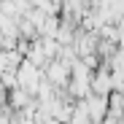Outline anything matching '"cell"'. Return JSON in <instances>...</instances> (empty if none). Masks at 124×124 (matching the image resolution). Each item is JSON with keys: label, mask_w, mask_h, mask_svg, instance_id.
Segmentation results:
<instances>
[{"label": "cell", "mask_w": 124, "mask_h": 124, "mask_svg": "<svg viewBox=\"0 0 124 124\" xmlns=\"http://www.w3.org/2000/svg\"><path fill=\"white\" fill-rule=\"evenodd\" d=\"M16 81H19V86L27 89L30 94H38L40 84L46 81V73H43V68H38L30 59H24L22 65H19V70H16Z\"/></svg>", "instance_id": "obj_1"}, {"label": "cell", "mask_w": 124, "mask_h": 124, "mask_svg": "<svg viewBox=\"0 0 124 124\" xmlns=\"http://www.w3.org/2000/svg\"><path fill=\"white\" fill-rule=\"evenodd\" d=\"M43 73H46V81L54 84L57 89H65V86L70 84V65H68V62H62L59 57L49 62V65L43 68Z\"/></svg>", "instance_id": "obj_2"}, {"label": "cell", "mask_w": 124, "mask_h": 124, "mask_svg": "<svg viewBox=\"0 0 124 124\" xmlns=\"http://www.w3.org/2000/svg\"><path fill=\"white\" fill-rule=\"evenodd\" d=\"M78 102H81V105L86 108V113L92 116V121H94V124H100L102 119L108 116V97H105V94L89 92V94H86L84 100H78Z\"/></svg>", "instance_id": "obj_3"}, {"label": "cell", "mask_w": 124, "mask_h": 124, "mask_svg": "<svg viewBox=\"0 0 124 124\" xmlns=\"http://www.w3.org/2000/svg\"><path fill=\"white\" fill-rule=\"evenodd\" d=\"M92 92L111 97V92H113V76H111V68L108 65H102V68L94 70V76H92Z\"/></svg>", "instance_id": "obj_4"}, {"label": "cell", "mask_w": 124, "mask_h": 124, "mask_svg": "<svg viewBox=\"0 0 124 124\" xmlns=\"http://www.w3.org/2000/svg\"><path fill=\"white\" fill-rule=\"evenodd\" d=\"M35 102H38V97H35V94H30V92H27V89H22V86L11 89V94H8V105H11V108H16V111H24V108L35 105Z\"/></svg>", "instance_id": "obj_5"}, {"label": "cell", "mask_w": 124, "mask_h": 124, "mask_svg": "<svg viewBox=\"0 0 124 124\" xmlns=\"http://www.w3.org/2000/svg\"><path fill=\"white\" fill-rule=\"evenodd\" d=\"M68 124H94V121H92V116L86 113V108L78 102V105L73 108V116H70V121H68Z\"/></svg>", "instance_id": "obj_6"}, {"label": "cell", "mask_w": 124, "mask_h": 124, "mask_svg": "<svg viewBox=\"0 0 124 124\" xmlns=\"http://www.w3.org/2000/svg\"><path fill=\"white\" fill-rule=\"evenodd\" d=\"M100 124H121V121H119V119H116V116H111V113H108V116H105V119H102V121H100Z\"/></svg>", "instance_id": "obj_7"}]
</instances>
